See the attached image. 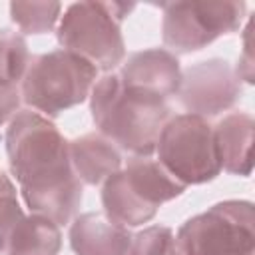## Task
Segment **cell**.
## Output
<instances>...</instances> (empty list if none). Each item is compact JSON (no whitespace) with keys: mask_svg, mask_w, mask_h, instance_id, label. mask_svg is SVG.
Here are the masks:
<instances>
[{"mask_svg":"<svg viewBox=\"0 0 255 255\" xmlns=\"http://www.w3.org/2000/svg\"><path fill=\"white\" fill-rule=\"evenodd\" d=\"M126 88L147 92L167 100L181 84V68L175 54L165 48H147L131 54L118 72Z\"/></svg>","mask_w":255,"mask_h":255,"instance_id":"10","label":"cell"},{"mask_svg":"<svg viewBox=\"0 0 255 255\" xmlns=\"http://www.w3.org/2000/svg\"><path fill=\"white\" fill-rule=\"evenodd\" d=\"M179 255H255L251 201L227 199L189 217L175 235Z\"/></svg>","mask_w":255,"mask_h":255,"instance_id":"6","label":"cell"},{"mask_svg":"<svg viewBox=\"0 0 255 255\" xmlns=\"http://www.w3.org/2000/svg\"><path fill=\"white\" fill-rule=\"evenodd\" d=\"M157 161L185 187L215 179L221 173L213 126L195 114H179L165 122L157 145Z\"/></svg>","mask_w":255,"mask_h":255,"instance_id":"7","label":"cell"},{"mask_svg":"<svg viewBox=\"0 0 255 255\" xmlns=\"http://www.w3.org/2000/svg\"><path fill=\"white\" fill-rule=\"evenodd\" d=\"M161 36L171 54H191L223 34L239 30L245 18V2L237 0H189L161 4Z\"/></svg>","mask_w":255,"mask_h":255,"instance_id":"8","label":"cell"},{"mask_svg":"<svg viewBox=\"0 0 255 255\" xmlns=\"http://www.w3.org/2000/svg\"><path fill=\"white\" fill-rule=\"evenodd\" d=\"M90 112L100 133L131 155H151L171 118L163 98L126 88L114 72L96 80L90 92Z\"/></svg>","mask_w":255,"mask_h":255,"instance_id":"2","label":"cell"},{"mask_svg":"<svg viewBox=\"0 0 255 255\" xmlns=\"http://www.w3.org/2000/svg\"><path fill=\"white\" fill-rule=\"evenodd\" d=\"M179 183L151 155H133L126 167L102 183V205L108 219L124 227H137L155 217L161 203L179 197Z\"/></svg>","mask_w":255,"mask_h":255,"instance_id":"3","label":"cell"},{"mask_svg":"<svg viewBox=\"0 0 255 255\" xmlns=\"http://www.w3.org/2000/svg\"><path fill=\"white\" fill-rule=\"evenodd\" d=\"M60 2H12L10 18L24 34H46L60 18Z\"/></svg>","mask_w":255,"mask_h":255,"instance_id":"15","label":"cell"},{"mask_svg":"<svg viewBox=\"0 0 255 255\" xmlns=\"http://www.w3.org/2000/svg\"><path fill=\"white\" fill-rule=\"evenodd\" d=\"M68 153L74 173L86 185H100L122 169L120 149L102 133H84L68 141Z\"/></svg>","mask_w":255,"mask_h":255,"instance_id":"13","label":"cell"},{"mask_svg":"<svg viewBox=\"0 0 255 255\" xmlns=\"http://www.w3.org/2000/svg\"><path fill=\"white\" fill-rule=\"evenodd\" d=\"M6 155L32 213L68 223L82 203V181L72 169L68 141L42 114L20 110L6 128Z\"/></svg>","mask_w":255,"mask_h":255,"instance_id":"1","label":"cell"},{"mask_svg":"<svg viewBox=\"0 0 255 255\" xmlns=\"http://www.w3.org/2000/svg\"><path fill=\"white\" fill-rule=\"evenodd\" d=\"M235 74L239 76V80H245L247 84H253V58H251V24H247L245 28V48L243 54L239 56V64Z\"/></svg>","mask_w":255,"mask_h":255,"instance_id":"20","label":"cell"},{"mask_svg":"<svg viewBox=\"0 0 255 255\" xmlns=\"http://www.w3.org/2000/svg\"><path fill=\"white\" fill-rule=\"evenodd\" d=\"M22 217L24 211L20 207L16 187L10 181V177L4 171H0V253H4L8 237Z\"/></svg>","mask_w":255,"mask_h":255,"instance_id":"18","label":"cell"},{"mask_svg":"<svg viewBox=\"0 0 255 255\" xmlns=\"http://www.w3.org/2000/svg\"><path fill=\"white\" fill-rule=\"evenodd\" d=\"M131 10L128 2H74L60 18L58 42L96 70L110 72L126 58L122 22Z\"/></svg>","mask_w":255,"mask_h":255,"instance_id":"4","label":"cell"},{"mask_svg":"<svg viewBox=\"0 0 255 255\" xmlns=\"http://www.w3.org/2000/svg\"><path fill=\"white\" fill-rule=\"evenodd\" d=\"M30 58L26 40L10 28H0V80L20 84Z\"/></svg>","mask_w":255,"mask_h":255,"instance_id":"16","label":"cell"},{"mask_svg":"<svg viewBox=\"0 0 255 255\" xmlns=\"http://www.w3.org/2000/svg\"><path fill=\"white\" fill-rule=\"evenodd\" d=\"M20 84L0 80V126L10 122L20 112Z\"/></svg>","mask_w":255,"mask_h":255,"instance_id":"19","label":"cell"},{"mask_svg":"<svg viewBox=\"0 0 255 255\" xmlns=\"http://www.w3.org/2000/svg\"><path fill=\"white\" fill-rule=\"evenodd\" d=\"M62 247L60 225L52 219L30 213L24 215L12 229L6 249V255H58Z\"/></svg>","mask_w":255,"mask_h":255,"instance_id":"14","label":"cell"},{"mask_svg":"<svg viewBox=\"0 0 255 255\" xmlns=\"http://www.w3.org/2000/svg\"><path fill=\"white\" fill-rule=\"evenodd\" d=\"M98 80V70L68 50L32 56L20 82V96L34 112L56 118L82 104Z\"/></svg>","mask_w":255,"mask_h":255,"instance_id":"5","label":"cell"},{"mask_svg":"<svg viewBox=\"0 0 255 255\" xmlns=\"http://www.w3.org/2000/svg\"><path fill=\"white\" fill-rule=\"evenodd\" d=\"M128 255H179L175 235L165 225H149L131 237Z\"/></svg>","mask_w":255,"mask_h":255,"instance_id":"17","label":"cell"},{"mask_svg":"<svg viewBox=\"0 0 255 255\" xmlns=\"http://www.w3.org/2000/svg\"><path fill=\"white\" fill-rule=\"evenodd\" d=\"M187 114L211 118L229 110L241 98V80L227 60L211 58L181 72L175 94Z\"/></svg>","mask_w":255,"mask_h":255,"instance_id":"9","label":"cell"},{"mask_svg":"<svg viewBox=\"0 0 255 255\" xmlns=\"http://www.w3.org/2000/svg\"><path fill=\"white\" fill-rule=\"evenodd\" d=\"M253 131L255 122L247 112H231L213 126L217 157L221 169L233 175H251L253 169Z\"/></svg>","mask_w":255,"mask_h":255,"instance_id":"12","label":"cell"},{"mask_svg":"<svg viewBox=\"0 0 255 255\" xmlns=\"http://www.w3.org/2000/svg\"><path fill=\"white\" fill-rule=\"evenodd\" d=\"M129 245L128 227L114 223L106 213L88 211L70 225V247L76 255H128Z\"/></svg>","mask_w":255,"mask_h":255,"instance_id":"11","label":"cell"}]
</instances>
